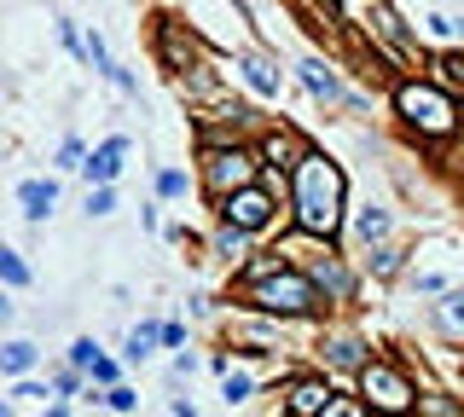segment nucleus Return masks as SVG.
Returning a JSON list of instances; mask_svg holds the SVG:
<instances>
[{
    "label": "nucleus",
    "instance_id": "nucleus-24",
    "mask_svg": "<svg viewBox=\"0 0 464 417\" xmlns=\"http://www.w3.org/2000/svg\"><path fill=\"white\" fill-rule=\"evenodd\" d=\"M320 417H365V406H360V400H348V395H337Z\"/></svg>",
    "mask_w": 464,
    "mask_h": 417
},
{
    "label": "nucleus",
    "instance_id": "nucleus-26",
    "mask_svg": "<svg viewBox=\"0 0 464 417\" xmlns=\"http://www.w3.org/2000/svg\"><path fill=\"white\" fill-rule=\"evenodd\" d=\"M221 395H227V406H238V400H250V377H232V371H227V388H221Z\"/></svg>",
    "mask_w": 464,
    "mask_h": 417
},
{
    "label": "nucleus",
    "instance_id": "nucleus-30",
    "mask_svg": "<svg viewBox=\"0 0 464 417\" xmlns=\"http://www.w3.org/2000/svg\"><path fill=\"white\" fill-rule=\"evenodd\" d=\"M70 360H76V365H82V371H93V360H99V353H93V342H88V336H82V342H76V348H70Z\"/></svg>",
    "mask_w": 464,
    "mask_h": 417
},
{
    "label": "nucleus",
    "instance_id": "nucleus-28",
    "mask_svg": "<svg viewBox=\"0 0 464 417\" xmlns=\"http://www.w3.org/2000/svg\"><path fill=\"white\" fill-rule=\"evenodd\" d=\"M435 70H442L447 81H464V53H447V58H435Z\"/></svg>",
    "mask_w": 464,
    "mask_h": 417
},
{
    "label": "nucleus",
    "instance_id": "nucleus-17",
    "mask_svg": "<svg viewBox=\"0 0 464 417\" xmlns=\"http://www.w3.org/2000/svg\"><path fill=\"white\" fill-rule=\"evenodd\" d=\"M314 285H325L331 296H348V273L337 261H320V273H314Z\"/></svg>",
    "mask_w": 464,
    "mask_h": 417
},
{
    "label": "nucleus",
    "instance_id": "nucleus-3",
    "mask_svg": "<svg viewBox=\"0 0 464 417\" xmlns=\"http://www.w3.org/2000/svg\"><path fill=\"white\" fill-rule=\"evenodd\" d=\"M395 105H400V116L412 122L418 133H453V99L447 93H435V88H418V81H407V88H395Z\"/></svg>",
    "mask_w": 464,
    "mask_h": 417
},
{
    "label": "nucleus",
    "instance_id": "nucleus-19",
    "mask_svg": "<svg viewBox=\"0 0 464 417\" xmlns=\"http://www.w3.org/2000/svg\"><path fill=\"white\" fill-rule=\"evenodd\" d=\"M0 278H6V285H30V267H23L12 250H0Z\"/></svg>",
    "mask_w": 464,
    "mask_h": 417
},
{
    "label": "nucleus",
    "instance_id": "nucleus-6",
    "mask_svg": "<svg viewBox=\"0 0 464 417\" xmlns=\"http://www.w3.org/2000/svg\"><path fill=\"white\" fill-rule=\"evenodd\" d=\"M273 191L267 186H244V191H232V198H221V215H227V226H238V232H262L267 220H273Z\"/></svg>",
    "mask_w": 464,
    "mask_h": 417
},
{
    "label": "nucleus",
    "instance_id": "nucleus-22",
    "mask_svg": "<svg viewBox=\"0 0 464 417\" xmlns=\"http://www.w3.org/2000/svg\"><path fill=\"white\" fill-rule=\"evenodd\" d=\"M88 64L99 70V76H116V64H111V53H105V41H99V35L88 41Z\"/></svg>",
    "mask_w": 464,
    "mask_h": 417
},
{
    "label": "nucleus",
    "instance_id": "nucleus-7",
    "mask_svg": "<svg viewBox=\"0 0 464 417\" xmlns=\"http://www.w3.org/2000/svg\"><path fill=\"white\" fill-rule=\"evenodd\" d=\"M331 383H320V377H302V383H290V395H285V412L290 417H320L325 406H331Z\"/></svg>",
    "mask_w": 464,
    "mask_h": 417
},
{
    "label": "nucleus",
    "instance_id": "nucleus-32",
    "mask_svg": "<svg viewBox=\"0 0 464 417\" xmlns=\"http://www.w3.org/2000/svg\"><path fill=\"white\" fill-rule=\"evenodd\" d=\"M93 377H99V383H116V365H111V360H105V353H99V360H93Z\"/></svg>",
    "mask_w": 464,
    "mask_h": 417
},
{
    "label": "nucleus",
    "instance_id": "nucleus-9",
    "mask_svg": "<svg viewBox=\"0 0 464 417\" xmlns=\"http://www.w3.org/2000/svg\"><path fill=\"white\" fill-rule=\"evenodd\" d=\"M18 203H23V215H30V220H47V215H53V203H58V186H53V180H23Z\"/></svg>",
    "mask_w": 464,
    "mask_h": 417
},
{
    "label": "nucleus",
    "instance_id": "nucleus-18",
    "mask_svg": "<svg viewBox=\"0 0 464 417\" xmlns=\"http://www.w3.org/2000/svg\"><path fill=\"white\" fill-rule=\"evenodd\" d=\"M157 336H163V330H157V325H140V330H128V348H122V353H128V360H145Z\"/></svg>",
    "mask_w": 464,
    "mask_h": 417
},
{
    "label": "nucleus",
    "instance_id": "nucleus-15",
    "mask_svg": "<svg viewBox=\"0 0 464 417\" xmlns=\"http://www.w3.org/2000/svg\"><path fill=\"white\" fill-rule=\"evenodd\" d=\"M435 325H442L447 336H464V290H453V296L435 308Z\"/></svg>",
    "mask_w": 464,
    "mask_h": 417
},
{
    "label": "nucleus",
    "instance_id": "nucleus-27",
    "mask_svg": "<svg viewBox=\"0 0 464 417\" xmlns=\"http://www.w3.org/2000/svg\"><path fill=\"white\" fill-rule=\"evenodd\" d=\"M116 198H111V186H99V191H88V215H111Z\"/></svg>",
    "mask_w": 464,
    "mask_h": 417
},
{
    "label": "nucleus",
    "instance_id": "nucleus-31",
    "mask_svg": "<svg viewBox=\"0 0 464 417\" xmlns=\"http://www.w3.org/2000/svg\"><path fill=\"white\" fill-rule=\"evenodd\" d=\"M76 157H82V145H76V140L58 145V168H76Z\"/></svg>",
    "mask_w": 464,
    "mask_h": 417
},
{
    "label": "nucleus",
    "instance_id": "nucleus-10",
    "mask_svg": "<svg viewBox=\"0 0 464 417\" xmlns=\"http://www.w3.org/2000/svg\"><path fill=\"white\" fill-rule=\"evenodd\" d=\"M122 151H128V145H122V140H105L99 151H93L88 163H82V168H88V180H99V186H111V180H116V168H122Z\"/></svg>",
    "mask_w": 464,
    "mask_h": 417
},
{
    "label": "nucleus",
    "instance_id": "nucleus-34",
    "mask_svg": "<svg viewBox=\"0 0 464 417\" xmlns=\"http://www.w3.org/2000/svg\"><path fill=\"white\" fill-rule=\"evenodd\" d=\"M0 417H12V412H6V406H0Z\"/></svg>",
    "mask_w": 464,
    "mask_h": 417
},
{
    "label": "nucleus",
    "instance_id": "nucleus-21",
    "mask_svg": "<svg viewBox=\"0 0 464 417\" xmlns=\"http://www.w3.org/2000/svg\"><path fill=\"white\" fill-rule=\"evenodd\" d=\"M215 250L238 261V255H244V232H238V226H221V232H215Z\"/></svg>",
    "mask_w": 464,
    "mask_h": 417
},
{
    "label": "nucleus",
    "instance_id": "nucleus-25",
    "mask_svg": "<svg viewBox=\"0 0 464 417\" xmlns=\"http://www.w3.org/2000/svg\"><path fill=\"white\" fill-rule=\"evenodd\" d=\"M273 273H285V261H279V255H262V261L250 267V285H262V278H273Z\"/></svg>",
    "mask_w": 464,
    "mask_h": 417
},
{
    "label": "nucleus",
    "instance_id": "nucleus-11",
    "mask_svg": "<svg viewBox=\"0 0 464 417\" xmlns=\"http://www.w3.org/2000/svg\"><path fill=\"white\" fill-rule=\"evenodd\" d=\"M325 360L331 365H343V371H365V348L354 336H337V342H325Z\"/></svg>",
    "mask_w": 464,
    "mask_h": 417
},
{
    "label": "nucleus",
    "instance_id": "nucleus-12",
    "mask_svg": "<svg viewBox=\"0 0 464 417\" xmlns=\"http://www.w3.org/2000/svg\"><path fill=\"white\" fill-rule=\"evenodd\" d=\"M262 157H267V163H285V168H296L308 151H296V140H290V133H267V140H262Z\"/></svg>",
    "mask_w": 464,
    "mask_h": 417
},
{
    "label": "nucleus",
    "instance_id": "nucleus-1",
    "mask_svg": "<svg viewBox=\"0 0 464 417\" xmlns=\"http://www.w3.org/2000/svg\"><path fill=\"white\" fill-rule=\"evenodd\" d=\"M296 226L314 232V238H331L343 226V174L320 151H308L296 163Z\"/></svg>",
    "mask_w": 464,
    "mask_h": 417
},
{
    "label": "nucleus",
    "instance_id": "nucleus-2",
    "mask_svg": "<svg viewBox=\"0 0 464 417\" xmlns=\"http://www.w3.org/2000/svg\"><path fill=\"white\" fill-rule=\"evenodd\" d=\"M250 302H255V308H267V313H314V302H320V285L285 267V273H273V278H262V285H250Z\"/></svg>",
    "mask_w": 464,
    "mask_h": 417
},
{
    "label": "nucleus",
    "instance_id": "nucleus-13",
    "mask_svg": "<svg viewBox=\"0 0 464 417\" xmlns=\"http://www.w3.org/2000/svg\"><path fill=\"white\" fill-rule=\"evenodd\" d=\"M157 47H163V58H168L175 70H192V41H180L175 23H163V30H157Z\"/></svg>",
    "mask_w": 464,
    "mask_h": 417
},
{
    "label": "nucleus",
    "instance_id": "nucleus-23",
    "mask_svg": "<svg viewBox=\"0 0 464 417\" xmlns=\"http://www.w3.org/2000/svg\"><path fill=\"white\" fill-rule=\"evenodd\" d=\"M383 232H389V220L377 215V208H365V215H360V238L372 243V238H383Z\"/></svg>",
    "mask_w": 464,
    "mask_h": 417
},
{
    "label": "nucleus",
    "instance_id": "nucleus-4",
    "mask_svg": "<svg viewBox=\"0 0 464 417\" xmlns=\"http://www.w3.org/2000/svg\"><path fill=\"white\" fill-rule=\"evenodd\" d=\"M360 388H365V406L372 412H383V417H400V412H412V383L395 371V365H383V360H365V371H360Z\"/></svg>",
    "mask_w": 464,
    "mask_h": 417
},
{
    "label": "nucleus",
    "instance_id": "nucleus-16",
    "mask_svg": "<svg viewBox=\"0 0 464 417\" xmlns=\"http://www.w3.org/2000/svg\"><path fill=\"white\" fill-rule=\"evenodd\" d=\"M244 76H250L255 93H279V76L267 70V58H244Z\"/></svg>",
    "mask_w": 464,
    "mask_h": 417
},
{
    "label": "nucleus",
    "instance_id": "nucleus-29",
    "mask_svg": "<svg viewBox=\"0 0 464 417\" xmlns=\"http://www.w3.org/2000/svg\"><path fill=\"white\" fill-rule=\"evenodd\" d=\"M157 186H163V198H180V191H186V174H180V168H163Z\"/></svg>",
    "mask_w": 464,
    "mask_h": 417
},
{
    "label": "nucleus",
    "instance_id": "nucleus-14",
    "mask_svg": "<svg viewBox=\"0 0 464 417\" xmlns=\"http://www.w3.org/2000/svg\"><path fill=\"white\" fill-rule=\"evenodd\" d=\"M35 365V342H6V348H0V371L6 377H23Z\"/></svg>",
    "mask_w": 464,
    "mask_h": 417
},
{
    "label": "nucleus",
    "instance_id": "nucleus-33",
    "mask_svg": "<svg viewBox=\"0 0 464 417\" xmlns=\"http://www.w3.org/2000/svg\"><path fill=\"white\" fill-rule=\"evenodd\" d=\"M6 313H12V308H6V302H0V319H6Z\"/></svg>",
    "mask_w": 464,
    "mask_h": 417
},
{
    "label": "nucleus",
    "instance_id": "nucleus-8",
    "mask_svg": "<svg viewBox=\"0 0 464 417\" xmlns=\"http://www.w3.org/2000/svg\"><path fill=\"white\" fill-rule=\"evenodd\" d=\"M302 81H308V93H314V99H325V105H354L348 93L337 88V76L320 64V58H308V64H302Z\"/></svg>",
    "mask_w": 464,
    "mask_h": 417
},
{
    "label": "nucleus",
    "instance_id": "nucleus-20",
    "mask_svg": "<svg viewBox=\"0 0 464 417\" xmlns=\"http://www.w3.org/2000/svg\"><path fill=\"white\" fill-rule=\"evenodd\" d=\"M418 406H424V417H464L447 395H418Z\"/></svg>",
    "mask_w": 464,
    "mask_h": 417
},
{
    "label": "nucleus",
    "instance_id": "nucleus-5",
    "mask_svg": "<svg viewBox=\"0 0 464 417\" xmlns=\"http://www.w3.org/2000/svg\"><path fill=\"white\" fill-rule=\"evenodd\" d=\"M203 180H210L215 198H232V191L255 186V157L244 151V145H215V151L203 157Z\"/></svg>",
    "mask_w": 464,
    "mask_h": 417
}]
</instances>
